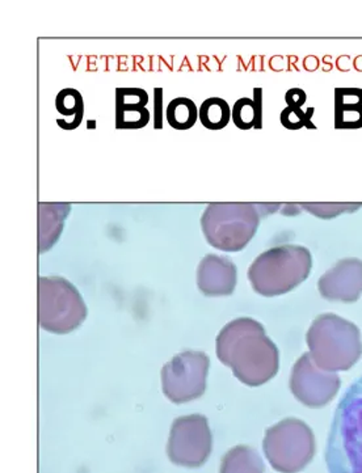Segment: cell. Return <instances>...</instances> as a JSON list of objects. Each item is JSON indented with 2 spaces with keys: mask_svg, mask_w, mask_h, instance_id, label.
<instances>
[{
  "mask_svg": "<svg viewBox=\"0 0 362 473\" xmlns=\"http://www.w3.org/2000/svg\"><path fill=\"white\" fill-rule=\"evenodd\" d=\"M211 435L208 420L200 414L181 417L171 429L168 454L181 466H200L210 451Z\"/></svg>",
  "mask_w": 362,
  "mask_h": 473,
  "instance_id": "8",
  "label": "cell"
},
{
  "mask_svg": "<svg viewBox=\"0 0 362 473\" xmlns=\"http://www.w3.org/2000/svg\"><path fill=\"white\" fill-rule=\"evenodd\" d=\"M311 335L332 341V345L312 353L315 364L327 370L330 358L332 361L330 370H347L360 357V335L357 328L343 319L334 315H323L318 318L309 330Z\"/></svg>",
  "mask_w": 362,
  "mask_h": 473,
  "instance_id": "7",
  "label": "cell"
},
{
  "mask_svg": "<svg viewBox=\"0 0 362 473\" xmlns=\"http://www.w3.org/2000/svg\"><path fill=\"white\" fill-rule=\"evenodd\" d=\"M330 473H362V376L336 408L326 450Z\"/></svg>",
  "mask_w": 362,
  "mask_h": 473,
  "instance_id": "2",
  "label": "cell"
},
{
  "mask_svg": "<svg viewBox=\"0 0 362 473\" xmlns=\"http://www.w3.org/2000/svg\"><path fill=\"white\" fill-rule=\"evenodd\" d=\"M153 95H155V120H153V127L156 130L162 129L163 127V88L158 87V88L153 89Z\"/></svg>",
  "mask_w": 362,
  "mask_h": 473,
  "instance_id": "21",
  "label": "cell"
},
{
  "mask_svg": "<svg viewBox=\"0 0 362 473\" xmlns=\"http://www.w3.org/2000/svg\"><path fill=\"white\" fill-rule=\"evenodd\" d=\"M40 252L49 251L62 234L70 203L40 202Z\"/></svg>",
  "mask_w": 362,
  "mask_h": 473,
  "instance_id": "13",
  "label": "cell"
},
{
  "mask_svg": "<svg viewBox=\"0 0 362 473\" xmlns=\"http://www.w3.org/2000/svg\"><path fill=\"white\" fill-rule=\"evenodd\" d=\"M320 292L331 301H353L362 292V261L346 258L339 261L320 278Z\"/></svg>",
  "mask_w": 362,
  "mask_h": 473,
  "instance_id": "10",
  "label": "cell"
},
{
  "mask_svg": "<svg viewBox=\"0 0 362 473\" xmlns=\"http://www.w3.org/2000/svg\"><path fill=\"white\" fill-rule=\"evenodd\" d=\"M314 110V108H309L306 112H303L301 108L286 107V108L281 112V124H283V126L288 130H298L302 129V127H307V129H317L315 125L311 122Z\"/></svg>",
  "mask_w": 362,
  "mask_h": 473,
  "instance_id": "20",
  "label": "cell"
},
{
  "mask_svg": "<svg viewBox=\"0 0 362 473\" xmlns=\"http://www.w3.org/2000/svg\"><path fill=\"white\" fill-rule=\"evenodd\" d=\"M199 118L207 129L222 130L230 122V107L221 97L207 98L200 107Z\"/></svg>",
  "mask_w": 362,
  "mask_h": 473,
  "instance_id": "18",
  "label": "cell"
},
{
  "mask_svg": "<svg viewBox=\"0 0 362 473\" xmlns=\"http://www.w3.org/2000/svg\"><path fill=\"white\" fill-rule=\"evenodd\" d=\"M39 287V319L42 329L65 335L83 323L87 307L74 284L62 277H42Z\"/></svg>",
  "mask_w": 362,
  "mask_h": 473,
  "instance_id": "5",
  "label": "cell"
},
{
  "mask_svg": "<svg viewBox=\"0 0 362 473\" xmlns=\"http://www.w3.org/2000/svg\"><path fill=\"white\" fill-rule=\"evenodd\" d=\"M209 357L205 353L188 352L173 357L162 370V390L175 404L199 399L207 390Z\"/></svg>",
  "mask_w": 362,
  "mask_h": 473,
  "instance_id": "6",
  "label": "cell"
},
{
  "mask_svg": "<svg viewBox=\"0 0 362 473\" xmlns=\"http://www.w3.org/2000/svg\"><path fill=\"white\" fill-rule=\"evenodd\" d=\"M362 89H335V129H361Z\"/></svg>",
  "mask_w": 362,
  "mask_h": 473,
  "instance_id": "14",
  "label": "cell"
},
{
  "mask_svg": "<svg viewBox=\"0 0 362 473\" xmlns=\"http://www.w3.org/2000/svg\"><path fill=\"white\" fill-rule=\"evenodd\" d=\"M303 209H306L309 213L314 214L315 217L323 218V219H330L344 213H353L361 208L362 203L352 202H326V203H301Z\"/></svg>",
  "mask_w": 362,
  "mask_h": 473,
  "instance_id": "19",
  "label": "cell"
},
{
  "mask_svg": "<svg viewBox=\"0 0 362 473\" xmlns=\"http://www.w3.org/2000/svg\"><path fill=\"white\" fill-rule=\"evenodd\" d=\"M311 266V254L305 246H276L252 263L248 278L255 292L265 297H276L302 283Z\"/></svg>",
  "mask_w": 362,
  "mask_h": 473,
  "instance_id": "3",
  "label": "cell"
},
{
  "mask_svg": "<svg viewBox=\"0 0 362 473\" xmlns=\"http://www.w3.org/2000/svg\"><path fill=\"white\" fill-rule=\"evenodd\" d=\"M166 117L171 127L176 130H188L195 126L199 110L195 101L188 97H176L168 104Z\"/></svg>",
  "mask_w": 362,
  "mask_h": 473,
  "instance_id": "17",
  "label": "cell"
},
{
  "mask_svg": "<svg viewBox=\"0 0 362 473\" xmlns=\"http://www.w3.org/2000/svg\"><path fill=\"white\" fill-rule=\"evenodd\" d=\"M56 108L58 113L63 116V120L71 117L70 122H58L62 129L74 130L82 124L84 115V104L82 94L78 89L65 88L57 95Z\"/></svg>",
  "mask_w": 362,
  "mask_h": 473,
  "instance_id": "16",
  "label": "cell"
},
{
  "mask_svg": "<svg viewBox=\"0 0 362 473\" xmlns=\"http://www.w3.org/2000/svg\"><path fill=\"white\" fill-rule=\"evenodd\" d=\"M217 356L251 387L265 385L279 371V350L263 325L252 319H237L223 328L217 338Z\"/></svg>",
  "mask_w": 362,
  "mask_h": 473,
  "instance_id": "1",
  "label": "cell"
},
{
  "mask_svg": "<svg viewBox=\"0 0 362 473\" xmlns=\"http://www.w3.org/2000/svg\"><path fill=\"white\" fill-rule=\"evenodd\" d=\"M149 94L137 87L116 89V129H142L152 113L146 108Z\"/></svg>",
  "mask_w": 362,
  "mask_h": 473,
  "instance_id": "12",
  "label": "cell"
},
{
  "mask_svg": "<svg viewBox=\"0 0 362 473\" xmlns=\"http://www.w3.org/2000/svg\"><path fill=\"white\" fill-rule=\"evenodd\" d=\"M306 100L307 96L303 89L292 88L286 92L285 101L288 107H292V108H301V107L305 106Z\"/></svg>",
  "mask_w": 362,
  "mask_h": 473,
  "instance_id": "22",
  "label": "cell"
},
{
  "mask_svg": "<svg viewBox=\"0 0 362 473\" xmlns=\"http://www.w3.org/2000/svg\"><path fill=\"white\" fill-rule=\"evenodd\" d=\"M257 205L251 202L209 203L201 217L208 243L225 252L242 251L259 228Z\"/></svg>",
  "mask_w": 362,
  "mask_h": 473,
  "instance_id": "4",
  "label": "cell"
},
{
  "mask_svg": "<svg viewBox=\"0 0 362 473\" xmlns=\"http://www.w3.org/2000/svg\"><path fill=\"white\" fill-rule=\"evenodd\" d=\"M262 88L254 89V98L242 97L234 104L231 118L240 130L262 129Z\"/></svg>",
  "mask_w": 362,
  "mask_h": 473,
  "instance_id": "15",
  "label": "cell"
},
{
  "mask_svg": "<svg viewBox=\"0 0 362 473\" xmlns=\"http://www.w3.org/2000/svg\"><path fill=\"white\" fill-rule=\"evenodd\" d=\"M318 368L320 366L312 364L310 354H305L292 368L291 380L294 396L312 408L326 404L339 388V378L335 374H321Z\"/></svg>",
  "mask_w": 362,
  "mask_h": 473,
  "instance_id": "9",
  "label": "cell"
},
{
  "mask_svg": "<svg viewBox=\"0 0 362 473\" xmlns=\"http://www.w3.org/2000/svg\"><path fill=\"white\" fill-rule=\"evenodd\" d=\"M197 284L208 297L230 295L237 284L236 265L228 258L209 255L200 263Z\"/></svg>",
  "mask_w": 362,
  "mask_h": 473,
  "instance_id": "11",
  "label": "cell"
}]
</instances>
